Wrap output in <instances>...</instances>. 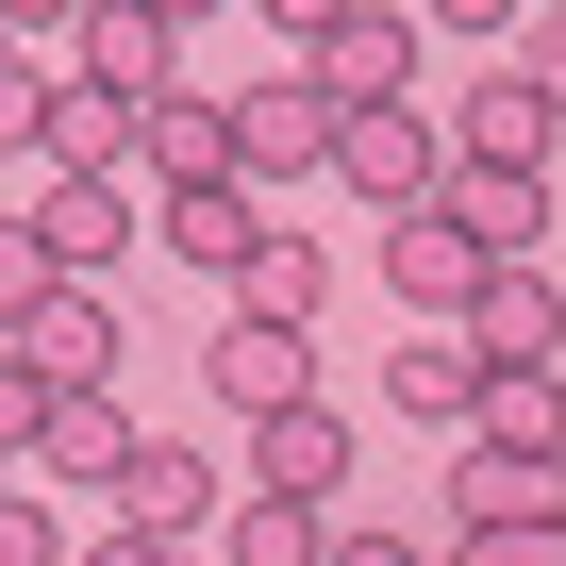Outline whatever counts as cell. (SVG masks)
<instances>
[{"label":"cell","instance_id":"15","mask_svg":"<svg viewBox=\"0 0 566 566\" xmlns=\"http://www.w3.org/2000/svg\"><path fill=\"white\" fill-rule=\"evenodd\" d=\"M134 167H167V184H217V167H233V101H200V84H167V101L134 117Z\"/></svg>","mask_w":566,"mask_h":566},{"label":"cell","instance_id":"24","mask_svg":"<svg viewBox=\"0 0 566 566\" xmlns=\"http://www.w3.org/2000/svg\"><path fill=\"white\" fill-rule=\"evenodd\" d=\"M516 84L566 117V0H533V18H516Z\"/></svg>","mask_w":566,"mask_h":566},{"label":"cell","instance_id":"19","mask_svg":"<svg viewBox=\"0 0 566 566\" xmlns=\"http://www.w3.org/2000/svg\"><path fill=\"white\" fill-rule=\"evenodd\" d=\"M134 117H150V101H117V84H51L34 150H51V167H134Z\"/></svg>","mask_w":566,"mask_h":566},{"label":"cell","instance_id":"1","mask_svg":"<svg viewBox=\"0 0 566 566\" xmlns=\"http://www.w3.org/2000/svg\"><path fill=\"white\" fill-rule=\"evenodd\" d=\"M334 184H350L367 217H417V200L450 184V134H433L417 101H367V117H334Z\"/></svg>","mask_w":566,"mask_h":566},{"label":"cell","instance_id":"32","mask_svg":"<svg viewBox=\"0 0 566 566\" xmlns=\"http://www.w3.org/2000/svg\"><path fill=\"white\" fill-rule=\"evenodd\" d=\"M250 18H283V34H301V51H317V34L350 18V0H250Z\"/></svg>","mask_w":566,"mask_h":566},{"label":"cell","instance_id":"37","mask_svg":"<svg viewBox=\"0 0 566 566\" xmlns=\"http://www.w3.org/2000/svg\"><path fill=\"white\" fill-rule=\"evenodd\" d=\"M450 566H467V549H450Z\"/></svg>","mask_w":566,"mask_h":566},{"label":"cell","instance_id":"21","mask_svg":"<svg viewBox=\"0 0 566 566\" xmlns=\"http://www.w3.org/2000/svg\"><path fill=\"white\" fill-rule=\"evenodd\" d=\"M34 450H51L67 483H117V467H134V417H117V384H84V400H51V433H34Z\"/></svg>","mask_w":566,"mask_h":566},{"label":"cell","instance_id":"26","mask_svg":"<svg viewBox=\"0 0 566 566\" xmlns=\"http://www.w3.org/2000/svg\"><path fill=\"white\" fill-rule=\"evenodd\" d=\"M34 117H51V84H34L18 51H0V150H34Z\"/></svg>","mask_w":566,"mask_h":566},{"label":"cell","instance_id":"16","mask_svg":"<svg viewBox=\"0 0 566 566\" xmlns=\"http://www.w3.org/2000/svg\"><path fill=\"white\" fill-rule=\"evenodd\" d=\"M549 134H566V117H549L516 67H500V84H467V117H450V150H467V167H549Z\"/></svg>","mask_w":566,"mask_h":566},{"label":"cell","instance_id":"5","mask_svg":"<svg viewBox=\"0 0 566 566\" xmlns=\"http://www.w3.org/2000/svg\"><path fill=\"white\" fill-rule=\"evenodd\" d=\"M301 67H317V101H334V117H367V101H400V84H417V18L350 0V18H334V34L301 51Z\"/></svg>","mask_w":566,"mask_h":566},{"label":"cell","instance_id":"27","mask_svg":"<svg viewBox=\"0 0 566 566\" xmlns=\"http://www.w3.org/2000/svg\"><path fill=\"white\" fill-rule=\"evenodd\" d=\"M0 566H67V533H51L34 500H0Z\"/></svg>","mask_w":566,"mask_h":566},{"label":"cell","instance_id":"23","mask_svg":"<svg viewBox=\"0 0 566 566\" xmlns=\"http://www.w3.org/2000/svg\"><path fill=\"white\" fill-rule=\"evenodd\" d=\"M51 283H67V266H51V250H34V217H0V334H18V317H34V301H51Z\"/></svg>","mask_w":566,"mask_h":566},{"label":"cell","instance_id":"33","mask_svg":"<svg viewBox=\"0 0 566 566\" xmlns=\"http://www.w3.org/2000/svg\"><path fill=\"white\" fill-rule=\"evenodd\" d=\"M0 34H84V0H0Z\"/></svg>","mask_w":566,"mask_h":566},{"label":"cell","instance_id":"9","mask_svg":"<svg viewBox=\"0 0 566 566\" xmlns=\"http://www.w3.org/2000/svg\"><path fill=\"white\" fill-rule=\"evenodd\" d=\"M250 483H266V500H334V483H350V417H334V400L250 417Z\"/></svg>","mask_w":566,"mask_h":566},{"label":"cell","instance_id":"18","mask_svg":"<svg viewBox=\"0 0 566 566\" xmlns=\"http://www.w3.org/2000/svg\"><path fill=\"white\" fill-rule=\"evenodd\" d=\"M217 566H334V516H317V500H266V483H250V500L217 516Z\"/></svg>","mask_w":566,"mask_h":566},{"label":"cell","instance_id":"20","mask_svg":"<svg viewBox=\"0 0 566 566\" xmlns=\"http://www.w3.org/2000/svg\"><path fill=\"white\" fill-rule=\"evenodd\" d=\"M467 433H500V450H566V367H483Z\"/></svg>","mask_w":566,"mask_h":566},{"label":"cell","instance_id":"22","mask_svg":"<svg viewBox=\"0 0 566 566\" xmlns=\"http://www.w3.org/2000/svg\"><path fill=\"white\" fill-rule=\"evenodd\" d=\"M233 301H250V317H317V301H334V266H317L301 233H266V250L233 266Z\"/></svg>","mask_w":566,"mask_h":566},{"label":"cell","instance_id":"14","mask_svg":"<svg viewBox=\"0 0 566 566\" xmlns=\"http://www.w3.org/2000/svg\"><path fill=\"white\" fill-rule=\"evenodd\" d=\"M117 516H134V533H200V516H217V467H200L184 433H134V467H117Z\"/></svg>","mask_w":566,"mask_h":566},{"label":"cell","instance_id":"34","mask_svg":"<svg viewBox=\"0 0 566 566\" xmlns=\"http://www.w3.org/2000/svg\"><path fill=\"white\" fill-rule=\"evenodd\" d=\"M150 18H217V0H150Z\"/></svg>","mask_w":566,"mask_h":566},{"label":"cell","instance_id":"11","mask_svg":"<svg viewBox=\"0 0 566 566\" xmlns=\"http://www.w3.org/2000/svg\"><path fill=\"white\" fill-rule=\"evenodd\" d=\"M167 67H184V18H150V0H84V84L167 101Z\"/></svg>","mask_w":566,"mask_h":566},{"label":"cell","instance_id":"4","mask_svg":"<svg viewBox=\"0 0 566 566\" xmlns=\"http://www.w3.org/2000/svg\"><path fill=\"white\" fill-rule=\"evenodd\" d=\"M483 266H500V250H483V233H467L450 200H417V217H384V283H400L417 317H467V301H483Z\"/></svg>","mask_w":566,"mask_h":566},{"label":"cell","instance_id":"28","mask_svg":"<svg viewBox=\"0 0 566 566\" xmlns=\"http://www.w3.org/2000/svg\"><path fill=\"white\" fill-rule=\"evenodd\" d=\"M167 549H184V533H134V516H117V533H84L67 566H167Z\"/></svg>","mask_w":566,"mask_h":566},{"label":"cell","instance_id":"10","mask_svg":"<svg viewBox=\"0 0 566 566\" xmlns=\"http://www.w3.org/2000/svg\"><path fill=\"white\" fill-rule=\"evenodd\" d=\"M450 334H467L483 367H549V350H566V283H533V266H483V301H467Z\"/></svg>","mask_w":566,"mask_h":566},{"label":"cell","instance_id":"6","mask_svg":"<svg viewBox=\"0 0 566 566\" xmlns=\"http://www.w3.org/2000/svg\"><path fill=\"white\" fill-rule=\"evenodd\" d=\"M233 167H250V184L334 167V101H317V67H283V84H250V101H233Z\"/></svg>","mask_w":566,"mask_h":566},{"label":"cell","instance_id":"35","mask_svg":"<svg viewBox=\"0 0 566 566\" xmlns=\"http://www.w3.org/2000/svg\"><path fill=\"white\" fill-rule=\"evenodd\" d=\"M0 51H18V34H0Z\"/></svg>","mask_w":566,"mask_h":566},{"label":"cell","instance_id":"7","mask_svg":"<svg viewBox=\"0 0 566 566\" xmlns=\"http://www.w3.org/2000/svg\"><path fill=\"white\" fill-rule=\"evenodd\" d=\"M18 350H34L51 400H84V384H117V301H101V283H51V301L18 317Z\"/></svg>","mask_w":566,"mask_h":566},{"label":"cell","instance_id":"8","mask_svg":"<svg viewBox=\"0 0 566 566\" xmlns=\"http://www.w3.org/2000/svg\"><path fill=\"white\" fill-rule=\"evenodd\" d=\"M34 250H51L67 283H84V266H117V250H134V184H117V167H51V200H34Z\"/></svg>","mask_w":566,"mask_h":566},{"label":"cell","instance_id":"3","mask_svg":"<svg viewBox=\"0 0 566 566\" xmlns=\"http://www.w3.org/2000/svg\"><path fill=\"white\" fill-rule=\"evenodd\" d=\"M200 384H217V417H283V400H317V350H301V317H217V350H200Z\"/></svg>","mask_w":566,"mask_h":566},{"label":"cell","instance_id":"25","mask_svg":"<svg viewBox=\"0 0 566 566\" xmlns=\"http://www.w3.org/2000/svg\"><path fill=\"white\" fill-rule=\"evenodd\" d=\"M34 433H51V384H34V350H18V334H0V450H34Z\"/></svg>","mask_w":566,"mask_h":566},{"label":"cell","instance_id":"12","mask_svg":"<svg viewBox=\"0 0 566 566\" xmlns=\"http://www.w3.org/2000/svg\"><path fill=\"white\" fill-rule=\"evenodd\" d=\"M433 200H450L500 266H533V233H549V167H467V150H450V184H433Z\"/></svg>","mask_w":566,"mask_h":566},{"label":"cell","instance_id":"36","mask_svg":"<svg viewBox=\"0 0 566 566\" xmlns=\"http://www.w3.org/2000/svg\"><path fill=\"white\" fill-rule=\"evenodd\" d=\"M516 18H533V0H516Z\"/></svg>","mask_w":566,"mask_h":566},{"label":"cell","instance_id":"31","mask_svg":"<svg viewBox=\"0 0 566 566\" xmlns=\"http://www.w3.org/2000/svg\"><path fill=\"white\" fill-rule=\"evenodd\" d=\"M467 566H566V533H483Z\"/></svg>","mask_w":566,"mask_h":566},{"label":"cell","instance_id":"30","mask_svg":"<svg viewBox=\"0 0 566 566\" xmlns=\"http://www.w3.org/2000/svg\"><path fill=\"white\" fill-rule=\"evenodd\" d=\"M516 0H417V34H500Z\"/></svg>","mask_w":566,"mask_h":566},{"label":"cell","instance_id":"13","mask_svg":"<svg viewBox=\"0 0 566 566\" xmlns=\"http://www.w3.org/2000/svg\"><path fill=\"white\" fill-rule=\"evenodd\" d=\"M167 250H184V266H217V283H233V266H250V250H266V217H250V167H217V184H167Z\"/></svg>","mask_w":566,"mask_h":566},{"label":"cell","instance_id":"2","mask_svg":"<svg viewBox=\"0 0 566 566\" xmlns=\"http://www.w3.org/2000/svg\"><path fill=\"white\" fill-rule=\"evenodd\" d=\"M450 533H467V549H483V533H566V450L467 433V450H450Z\"/></svg>","mask_w":566,"mask_h":566},{"label":"cell","instance_id":"29","mask_svg":"<svg viewBox=\"0 0 566 566\" xmlns=\"http://www.w3.org/2000/svg\"><path fill=\"white\" fill-rule=\"evenodd\" d=\"M334 566H450V549H417V533H334Z\"/></svg>","mask_w":566,"mask_h":566},{"label":"cell","instance_id":"17","mask_svg":"<svg viewBox=\"0 0 566 566\" xmlns=\"http://www.w3.org/2000/svg\"><path fill=\"white\" fill-rule=\"evenodd\" d=\"M384 400L400 417H433V433H467V400H483V350L433 317V334H400V367H384Z\"/></svg>","mask_w":566,"mask_h":566}]
</instances>
